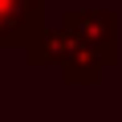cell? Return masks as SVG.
I'll list each match as a JSON object with an SVG mask.
<instances>
[{"label": "cell", "mask_w": 122, "mask_h": 122, "mask_svg": "<svg viewBox=\"0 0 122 122\" xmlns=\"http://www.w3.org/2000/svg\"><path fill=\"white\" fill-rule=\"evenodd\" d=\"M49 49L69 86H94L102 69L118 65V12L69 8L57 29H49Z\"/></svg>", "instance_id": "6da1fadb"}, {"label": "cell", "mask_w": 122, "mask_h": 122, "mask_svg": "<svg viewBox=\"0 0 122 122\" xmlns=\"http://www.w3.org/2000/svg\"><path fill=\"white\" fill-rule=\"evenodd\" d=\"M45 33V0H0V45H29Z\"/></svg>", "instance_id": "7a4b0ae2"}]
</instances>
